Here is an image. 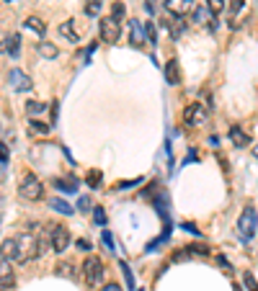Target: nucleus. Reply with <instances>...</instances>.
Masks as SVG:
<instances>
[{"instance_id":"nucleus-1","label":"nucleus","mask_w":258,"mask_h":291,"mask_svg":"<svg viewBox=\"0 0 258 291\" xmlns=\"http://www.w3.org/2000/svg\"><path fill=\"white\" fill-rule=\"evenodd\" d=\"M18 196L26 198V201H41V196H44V186H41V181L34 176V173H26L18 183Z\"/></svg>"},{"instance_id":"nucleus-2","label":"nucleus","mask_w":258,"mask_h":291,"mask_svg":"<svg viewBox=\"0 0 258 291\" xmlns=\"http://www.w3.org/2000/svg\"><path fill=\"white\" fill-rule=\"evenodd\" d=\"M83 278H85V283H88L91 288L93 286H98L101 281H104V263H101V258H96V255H88L83 260Z\"/></svg>"},{"instance_id":"nucleus-3","label":"nucleus","mask_w":258,"mask_h":291,"mask_svg":"<svg viewBox=\"0 0 258 291\" xmlns=\"http://www.w3.org/2000/svg\"><path fill=\"white\" fill-rule=\"evenodd\" d=\"M255 227H258V214H255V209L248 203L245 209H243V214H240V219H238V229H240V237L243 240H250L253 235H255Z\"/></svg>"},{"instance_id":"nucleus-4","label":"nucleus","mask_w":258,"mask_h":291,"mask_svg":"<svg viewBox=\"0 0 258 291\" xmlns=\"http://www.w3.org/2000/svg\"><path fill=\"white\" fill-rule=\"evenodd\" d=\"M101 39L106 41V44H116L119 41V36H121V23L119 21H114L111 16H106L104 21H101Z\"/></svg>"},{"instance_id":"nucleus-5","label":"nucleus","mask_w":258,"mask_h":291,"mask_svg":"<svg viewBox=\"0 0 258 291\" xmlns=\"http://www.w3.org/2000/svg\"><path fill=\"white\" fill-rule=\"evenodd\" d=\"M70 242H72V235H70V229H67V227H52L49 245H52V250H55V253H62V250H67V247H70Z\"/></svg>"},{"instance_id":"nucleus-6","label":"nucleus","mask_w":258,"mask_h":291,"mask_svg":"<svg viewBox=\"0 0 258 291\" xmlns=\"http://www.w3.org/2000/svg\"><path fill=\"white\" fill-rule=\"evenodd\" d=\"M8 82H11V88H13V91H18V93H29V91L34 88L31 77H29L26 72H21V70H11Z\"/></svg>"},{"instance_id":"nucleus-7","label":"nucleus","mask_w":258,"mask_h":291,"mask_svg":"<svg viewBox=\"0 0 258 291\" xmlns=\"http://www.w3.org/2000/svg\"><path fill=\"white\" fill-rule=\"evenodd\" d=\"M184 121L189 124V127H201V124L207 121V108L201 103H191L184 113Z\"/></svg>"},{"instance_id":"nucleus-8","label":"nucleus","mask_w":258,"mask_h":291,"mask_svg":"<svg viewBox=\"0 0 258 291\" xmlns=\"http://www.w3.org/2000/svg\"><path fill=\"white\" fill-rule=\"evenodd\" d=\"M0 258L8 263H18V240L16 237H8L0 242Z\"/></svg>"},{"instance_id":"nucleus-9","label":"nucleus","mask_w":258,"mask_h":291,"mask_svg":"<svg viewBox=\"0 0 258 291\" xmlns=\"http://www.w3.org/2000/svg\"><path fill=\"white\" fill-rule=\"evenodd\" d=\"M163 28H168L173 39H181L184 31H186V23H184L181 16H165V18H163Z\"/></svg>"},{"instance_id":"nucleus-10","label":"nucleus","mask_w":258,"mask_h":291,"mask_svg":"<svg viewBox=\"0 0 258 291\" xmlns=\"http://www.w3.org/2000/svg\"><path fill=\"white\" fill-rule=\"evenodd\" d=\"M0 52H6L11 57H18L21 54V34H11L0 41Z\"/></svg>"},{"instance_id":"nucleus-11","label":"nucleus","mask_w":258,"mask_h":291,"mask_svg":"<svg viewBox=\"0 0 258 291\" xmlns=\"http://www.w3.org/2000/svg\"><path fill=\"white\" fill-rule=\"evenodd\" d=\"M163 72H165V82H168V85H181V67H178L176 60H168Z\"/></svg>"},{"instance_id":"nucleus-12","label":"nucleus","mask_w":258,"mask_h":291,"mask_svg":"<svg viewBox=\"0 0 258 291\" xmlns=\"http://www.w3.org/2000/svg\"><path fill=\"white\" fill-rule=\"evenodd\" d=\"M129 39L132 47H145V26L140 21H129Z\"/></svg>"},{"instance_id":"nucleus-13","label":"nucleus","mask_w":258,"mask_h":291,"mask_svg":"<svg viewBox=\"0 0 258 291\" xmlns=\"http://www.w3.org/2000/svg\"><path fill=\"white\" fill-rule=\"evenodd\" d=\"M165 8H168L170 16H181L184 18L191 11V3H189V0H165Z\"/></svg>"},{"instance_id":"nucleus-14","label":"nucleus","mask_w":258,"mask_h":291,"mask_svg":"<svg viewBox=\"0 0 258 291\" xmlns=\"http://www.w3.org/2000/svg\"><path fill=\"white\" fill-rule=\"evenodd\" d=\"M13 283H16V273L11 271V263L3 260V263H0V286H3V288H11Z\"/></svg>"},{"instance_id":"nucleus-15","label":"nucleus","mask_w":258,"mask_h":291,"mask_svg":"<svg viewBox=\"0 0 258 291\" xmlns=\"http://www.w3.org/2000/svg\"><path fill=\"white\" fill-rule=\"evenodd\" d=\"M230 142L235 144V147H248V134L243 132V127H230Z\"/></svg>"},{"instance_id":"nucleus-16","label":"nucleus","mask_w":258,"mask_h":291,"mask_svg":"<svg viewBox=\"0 0 258 291\" xmlns=\"http://www.w3.org/2000/svg\"><path fill=\"white\" fill-rule=\"evenodd\" d=\"M36 52L44 57V60H55L57 54H60V49H57V44H52V41H41V44L36 47Z\"/></svg>"},{"instance_id":"nucleus-17","label":"nucleus","mask_w":258,"mask_h":291,"mask_svg":"<svg viewBox=\"0 0 258 291\" xmlns=\"http://www.w3.org/2000/svg\"><path fill=\"white\" fill-rule=\"evenodd\" d=\"M49 206L55 212H60V214H65V217H70V214H75V209L67 203V201H62V198H49Z\"/></svg>"},{"instance_id":"nucleus-18","label":"nucleus","mask_w":258,"mask_h":291,"mask_svg":"<svg viewBox=\"0 0 258 291\" xmlns=\"http://www.w3.org/2000/svg\"><path fill=\"white\" fill-rule=\"evenodd\" d=\"M49 124H44V121H39V119H31L29 121V132L31 134H41V137H44V134H49Z\"/></svg>"},{"instance_id":"nucleus-19","label":"nucleus","mask_w":258,"mask_h":291,"mask_svg":"<svg viewBox=\"0 0 258 291\" xmlns=\"http://www.w3.org/2000/svg\"><path fill=\"white\" fill-rule=\"evenodd\" d=\"M85 183H88V188L98 191V188H101V183H104V173H101V170H91L88 176H85Z\"/></svg>"},{"instance_id":"nucleus-20","label":"nucleus","mask_w":258,"mask_h":291,"mask_svg":"<svg viewBox=\"0 0 258 291\" xmlns=\"http://www.w3.org/2000/svg\"><path fill=\"white\" fill-rule=\"evenodd\" d=\"M57 276H65V278H78V273H75V266L72 263H67V260H62V263H57Z\"/></svg>"},{"instance_id":"nucleus-21","label":"nucleus","mask_w":258,"mask_h":291,"mask_svg":"<svg viewBox=\"0 0 258 291\" xmlns=\"http://www.w3.org/2000/svg\"><path fill=\"white\" fill-rule=\"evenodd\" d=\"M26 26H29L31 31L41 34V36L47 34V26H44V21H41V18H36V16H29V18H26Z\"/></svg>"},{"instance_id":"nucleus-22","label":"nucleus","mask_w":258,"mask_h":291,"mask_svg":"<svg viewBox=\"0 0 258 291\" xmlns=\"http://www.w3.org/2000/svg\"><path fill=\"white\" fill-rule=\"evenodd\" d=\"M60 36L75 44V41H78V34H75V28H72V21H65V23L60 26Z\"/></svg>"},{"instance_id":"nucleus-23","label":"nucleus","mask_w":258,"mask_h":291,"mask_svg":"<svg viewBox=\"0 0 258 291\" xmlns=\"http://www.w3.org/2000/svg\"><path fill=\"white\" fill-rule=\"evenodd\" d=\"M104 8V0H85V13H88L91 18H96Z\"/></svg>"},{"instance_id":"nucleus-24","label":"nucleus","mask_w":258,"mask_h":291,"mask_svg":"<svg viewBox=\"0 0 258 291\" xmlns=\"http://www.w3.org/2000/svg\"><path fill=\"white\" fill-rule=\"evenodd\" d=\"M119 268H121V273H124L126 288H129V291H135V276H132V271H129V266H126L124 260H119Z\"/></svg>"},{"instance_id":"nucleus-25","label":"nucleus","mask_w":258,"mask_h":291,"mask_svg":"<svg viewBox=\"0 0 258 291\" xmlns=\"http://www.w3.org/2000/svg\"><path fill=\"white\" fill-rule=\"evenodd\" d=\"M207 11L212 16H220L225 11V0H207Z\"/></svg>"},{"instance_id":"nucleus-26","label":"nucleus","mask_w":258,"mask_h":291,"mask_svg":"<svg viewBox=\"0 0 258 291\" xmlns=\"http://www.w3.org/2000/svg\"><path fill=\"white\" fill-rule=\"evenodd\" d=\"M44 108H47V106H44V103H39V101H29V103H26V113H29V116L44 113Z\"/></svg>"},{"instance_id":"nucleus-27","label":"nucleus","mask_w":258,"mask_h":291,"mask_svg":"<svg viewBox=\"0 0 258 291\" xmlns=\"http://www.w3.org/2000/svg\"><path fill=\"white\" fill-rule=\"evenodd\" d=\"M145 36H147L150 44H158V31H155L152 21H145Z\"/></svg>"},{"instance_id":"nucleus-28","label":"nucleus","mask_w":258,"mask_h":291,"mask_svg":"<svg viewBox=\"0 0 258 291\" xmlns=\"http://www.w3.org/2000/svg\"><path fill=\"white\" fill-rule=\"evenodd\" d=\"M124 13H126L124 3H114V6H111V18H114V21H121V18H124Z\"/></svg>"},{"instance_id":"nucleus-29","label":"nucleus","mask_w":258,"mask_h":291,"mask_svg":"<svg viewBox=\"0 0 258 291\" xmlns=\"http://www.w3.org/2000/svg\"><path fill=\"white\" fill-rule=\"evenodd\" d=\"M243 283H245L248 291H258V281L253 278V273H245V276H243Z\"/></svg>"},{"instance_id":"nucleus-30","label":"nucleus","mask_w":258,"mask_h":291,"mask_svg":"<svg viewBox=\"0 0 258 291\" xmlns=\"http://www.w3.org/2000/svg\"><path fill=\"white\" fill-rule=\"evenodd\" d=\"M93 219H96V224H106V212H104V206H93Z\"/></svg>"},{"instance_id":"nucleus-31","label":"nucleus","mask_w":258,"mask_h":291,"mask_svg":"<svg viewBox=\"0 0 258 291\" xmlns=\"http://www.w3.org/2000/svg\"><path fill=\"white\" fill-rule=\"evenodd\" d=\"M186 250L194 253V255H209V247H204V245H189Z\"/></svg>"},{"instance_id":"nucleus-32","label":"nucleus","mask_w":258,"mask_h":291,"mask_svg":"<svg viewBox=\"0 0 258 291\" xmlns=\"http://www.w3.org/2000/svg\"><path fill=\"white\" fill-rule=\"evenodd\" d=\"M8 157H11V152H8V144H3V142H0V162H3V165H8Z\"/></svg>"},{"instance_id":"nucleus-33","label":"nucleus","mask_w":258,"mask_h":291,"mask_svg":"<svg viewBox=\"0 0 258 291\" xmlns=\"http://www.w3.org/2000/svg\"><path fill=\"white\" fill-rule=\"evenodd\" d=\"M137 183H142V178H135V181H121L116 188H119V191H124V188H132V186H137Z\"/></svg>"},{"instance_id":"nucleus-34","label":"nucleus","mask_w":258,"mask_h":291,"mask_svg":"<svg viewBox=\"0 0 258 291\" xmlns=\"http://www.w3.org/2000/svg\"><path fill=\"white\" fill-rule=\"evenodd\" d=\"M75 245H78V250H83V253H88V250H91V242H88V240H83V237H80Z\"/></svg>"},{"instance_id":"nucleus-35","label":"nucleus","mask_w":258,"mask_h":291,"mask_svg":"<svg viewBox=\"0 0 258 291\" xmlns=\"http://www.w3.org/2000/svg\"><path fill=\"white\" fill-rule=\"evenodd\" d=\"M88 206H91V198H88V196H80V198H78V209H83V212H85Z\"/></svg>"},{"instance_id":"nucleus-36","label":"nucleus","mask_w":258,"mask_h":291,"mask_svg":"<svg viewBox=\"0 0 258 291\" xmlns=\"http://www.w3.org/2000/svg\"><path fill=\"white\" fill-rule=\"evenodd\" d=\"M101 240H104V245L109 247V250H114V240H111V235H109L106 229H104V235H101Z\"/></svg>"},{"instance_id":"nucleus-37","label":"nucleus","mask_w":258,"mask_h":291,"mask_svg":"<svg viewBox=\"0 0 258 291\" xmlns=\"http://www.w3.org/2000/svg\"><path fill=\"white\" fill-rule=\"evenodd\" d=\"M240 8H243V0H233V3H230V11L233 13H238Z\"/></svg>"},{"instance_id":"nucleus-38","label":"nucleus","mask_w":258,"mask_h":291,"mask_svg":"<svg viewBox=\"0 0 258 291\" xmlns=\"http://www.w3.org/2000/svg\"><path fill=\"white\" fill-rule=\"evenodd\" d=\"M104 291H121V286H119V283H106Z\"/></svg>"},{"instance_id":"nucleus-39","label":"nucleus","mask_w":258,"mask_h":291,"mask_svg":"<svg viewBox=\"0 0 258 291\" xmlns=\"http://www.w3.org/2000/svg\"><path fill=\"white\" fill-rule=\"evenodd\" d=\"M155 3H158V0H147V3H145L147 13H155Z\"/></svg>"},{"instance_id":"nucleus-40","label":"nucleus","mask_w":258,"mask_h":291,"mask_svg":"<svg viewBox=\"0 0 258 291\" xmlns=\"http://www.w3.org/2000/svg\"><path fill=\"white\" fill-rule=\"evenodd\" d=\"M6 173H8V168H6V165H3V162H0V181H3V178H6Z\"/></svg>"},{"instance_id":"nucleus-41","label":"nucleus","mask_w":258,"mask_h":291,"mask_svg":"<svg viewBox=\"0 0 258 291\" xmlns=\"http://www.w3.org/2000/svg\"><path fill=\"white\" fill-rule=\"evenodd\" d=\"M253 157H255V160H258V144H255V147H253Z\"/></svg>"},{"instance_id":"nucleus-42","label":"nucleus","mask_w":258,"mask_h":291,"mask_svg":"<svg viewBox=\"0 0 258 291\" xmlns=\"http://www.w3.org/2000/svg\"><path fill=\"white\" fill-rule=\"evenodd\" d=\"M0 291H8V288H3V286H0Z\"/></svg>"},{"instance_id":"nucleus-43","label":"nucleus","mask_w":258,"mask_h":291,"mask_svg":"<svg viewBox=\"0 0 258 291\" xmlns=\"http://www.w3.org/2000/svg\"><path fill=\"white\" fill-rule=\"evenodd\" d=\"M235 291H240V286H235Z\"/></svg>"},{"instance_id":"nucleus-44","label":"nucleus","mask_w":258,"mask_h":291,"mask_svg":"<svg viewBox=\"0 0 258 291\" xmlns=\"http://www.w3.org/2000/svg\"><path fill=\"white\" fill-rule=\"evenodd\" d=\"M6 3H13V0H6Z\"/></svg>"}]
</instances>
